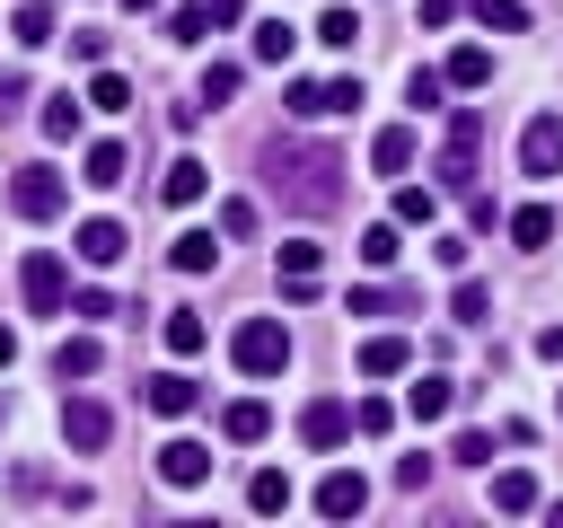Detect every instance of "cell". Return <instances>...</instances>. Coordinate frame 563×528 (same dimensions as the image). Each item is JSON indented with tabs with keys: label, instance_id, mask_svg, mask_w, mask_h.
I'll return each instance as SVG.
<instances>
[{
	"label": "cell",
	"instance_id": "cell-9",
	"mask_svg": "<svg viewBox=\"0 0 563 528\" xmlns=\"http://www.w3.org/2000/svg\"><path fill=\"white\" fill-rule=\"evenodd\" d=\"M317 510H325V519H361V510H369V475H361V466H334V475L317 484Z\"/></svg>",
	"mask_w": 563,
	"mask_h": 528
},
{
	"label": "cell",
	"instance_id": "cell-3",
	"mask_svg": "<svg viewBox=\"0 0 563 528\" xmlns=\"http://www.w3.org/2000/svg\"><path fill=\"white\" fill-rule=\"evenodd\" d=\"M475 141H484V114L457 106V114H449V150H440V185H449V194H475Z\"/></svg>",
	"mask_w": 563,
	"mask_h": 528
},
{
	"label": "cell",
	"instance_id": "cell-45",
	"mask_svg": "<svg viewBox=\"0 0 563 528\" xmlns=\"http://www.w3.org/2000/svg\"><path fill=\"white\" fill-rule=\"evenodd\" d=\"M0 414H9V405H0Z\"/></svg>",
	"mask_w": 563,
	"mask_h": 528
},
{
	"label": "cell",
	"instance_id": "cell-44",
	"mask_svg": "<svg viewBox=\"0 0 563 528\" xmlns=\"http://www.w3.org/2000/svg\"><path fill=\"white\" fill-rule=\"evenodd\" d=\"M132 9H150V0H132Z\"/></svg>",
	"mask_w": 563,
	"mask_h": 528
},
{
	"label": "cell",
	"instance_id": "cell-29",
	"mask_svg": "<svg viewBox=\"0 0 563 528\" xmlns=\"http://www.w3.org/2000/svg\"><path fill=\"white\" fill-rule=\"evenodd\" d=\"M88 106H97V114H123V106H132V79H123V70H97V79H88Z\"/></svg>",
	"mask_w": 563,
	"mask_h": 528
},
{
	"label": "cell",
	"instance_id": "cell-8",
	"mask_svg": "<svg viewBox=\"0 0 563 528\" xmlns=\"http://www.w3.org/2000/svg\"><path fill=\"white\" fill-rule=\"evenodd\" d=\"M343 431H352V405H343V396H308V405H299V440H308V449H334Z\"/></svg>",
	"mask_w": 563,
	"mask_h": 528
},
{
	"label": "cell",
	"instance_id": "cell-17",
	"mask_svg": "<svg viewBox=\"0 0 563 528\" xmlns=\"http://www.w3.org/2000/svg\"><path fill=\"white\" fill-rule=\"evenodd\" d=\"M369 167H378V176H405V167H413V123H387V132L369 141Z\"/></svg>",
	"mask_w": 563,
	"mask_h": 528
},
{
	"label": "cell",
	"instance_id": "cell-42",
	"mask_svg": "<svg viewBox=\"0 0 563 528\" xmlns=\"http://www.w3.org/2000/svg\"><path fill=\"white\" fill-rule=\"evenodd\" d=\"M9 106H26V79H18V70H0V114H9Z\"/></svg>",
	"mask_w": 563,
	"mask_h": 528
},
{
	"label": "cell",
	"instance_id": "cell-33",
	"mask_svg": "<svg viewBox=\"0 0 563 528\" xmlns=\"http://www.w3.org/2000/svg\"><path fill=\"white\" fill-rule=\"evenodd\" d=\"M475 26H493V35H519V26H528V0H475Z\"/></svg>",
	"mask_w": 563,
	"mask_h": 528
},
{
	"label": "cell",
	"instance_id": "cell-11",
	"mask_svg": "<svg viewBox=\"0 0 563 528\" xmlns=\"http://www.w3.org/2000/svg\"><path fill=\"white\" fill-rule=\"evenodd\" d=\"M70 246H79V264H114L132 238H123V220H106V211H97V220H79V229H70Z\"/></svg>",
	"mask_w": 563,
	"mask_h": 528
},
{
	"label": "cell",
	"instance_id": "cell-14",
	"mask_svg": "<svg viewBox=\"0 0 563 528\" xmlns=\"http://www.w3.org/2000/svg\"><path fill=\"white\" fill-rule=\"evenodd\" d=\"M158 475H167V484H202V475H211V449H202V440H185V431H176V440H167V449H158Z\"/></svg>",
	"mask_w": 563,
	"mask_h": 528
},
{
	"label": "cell",
	"instance_id": "cell-32",
	"mask_svg": "<svg viewBox=\"0 0 563 528\" xmlns=\"http://www.w3.org/2000/svg\"><path fill=\"white\" fill-rule=\"evenodd\" d=\"M211 26H220V18H211V0H185V9L167 18V35H176V44H202Z\"/></svg>",
	"mask_w": 563,
	"mask_h": 528
},
{
	"label": "cell",
	"instance_id": "cell-31",
	"mask_svg": "<svg viewBox=\"0 0 563 528\" xmlns=\"http://www.w3.org/2000/svg\"><path fill=\"white\" fill-rule=\"evenodd\" d=\"M246 502H255V510H290V475H282V466H255Z\"/></svg>",
	"mask_w": 563,
	"mask_h": 528
},
{
	"label": "cell",
	"instance_id": "cell-20",
	"mask_svg": "<svg viewBox=\"0 0 563 528\" xmlns=\"http://www.w3.org/2000/svg\"><path fill=\"white\" fill-rule=\"evenodd\" d=\"M537 502H545V493H537V475H528V466H501V475H493V510H510V519H519V510H537Z\"/></svg>",
	"mask_w": 563,
	"mask_h": 528
},
{
	"label": "cell",
	"instance_id": "cell-21",
	"mask_svg": "<svg viewBox=\"0 0 563 528\" xmlns=\"http://www.w3.org/2000/svg\"><path fill=\"white\" fill-rule=\"evenodd\" d=\"M79 114H88V97H70V88H53L35 123H44V141H70V132H79Z\"/></svg>",
	"mask_w": 563,
	"mask_h": 528
},
{
	"label": "cell",
	"instance_id": "cell-15",
	"mask_svg": "<svg viewBox=\"0 0 563 528\" xmlns=\"http://www.w3.org/2000/svg\"><path fill=\"white\" fill-rule=\"evenodd\" d=\"M449 405H457V387H449V378H440V370H422V378H413V387H405V414H413V422H440V414H449Z\"/></svg>",
	"mask_w": 563,
	"mask_h": 528
},
{
	"label": "cell",
	"instance_id": "cell-22",
	"mask_svg": "<svg viewBox=\"0 0 563 528\" xmlns=\"http://www.w3.org/2000/svg\"><path fill=\"white\" fill-rule=\"evenodd\" d=\"M158 194H167V202H202V194H211V167H202V158H176V167L158 176Z\"/></svg>",
	"mask_w": 563,
	"mask_h": 528
},
{
	"label": "cell",
	"instance_id": "cell-18",
	"mask_svg": "<svg viewBox=\"0 0 563 528\" xmlns=\"http://www.w3.org/2000/svg\"><path fill=\"white\" fill-rule=\"evenodd\" d=\"M79 185H97V194L123 185V141H88V150H79Z\"/></svg>",
	"mask_w": 563,
	"mask_h": 528
},
{
	"label": "cell",
	"instance_id": "cell-7",
	"mask_svg": "<svg viewBox=\"0 0 563 528\" xmlns=\"http://www.w3.org/2000/svg\"><path fill=\"white\" fill-rule=\"evenodd\" d=\"M106 431H114V414L97 396H62V440L70 449H106Z\"/></svg>",
	"mask_w": 563,
	"mask_h": 528
},
{
	"label": "cell",
	"instance_id": "cell-16",
	"mask_svg": "<svg viewBox=\"0 0 563 528\" xmlns=\"http://www.w3.org/2000/svg\"><path fill=\"white\" fill-rule=\"evenodd\" d=\"M220 431H229V440H238V449H255V440H264V431H273V405H264V396H238V405H229V414H220Z\"/></svg>",
	"mask_w": 563,
	"mask_h": 528
},
{
	"label": "cell",
	"instance_id": "cell-12",
	"mask_svg": "<svg viewBox=\"0 0 563 528\" xmlns=\"http://www.w3.org/2000/svg\"><path fill=\"white\" fill-rule=\"evenodd\" d=\"M97 370H106V343H97V334H62V343H53V378H62V387H70V378H97Z\"/></svg>",
	"mask_w": 563,
	"mask_h": 528
},
{
	"label": "cell",
	"instance_id": "cell-30",
	"mask_svg": "<svg viewBox=\"0 0 563 528\" xmlns=\"http://www.w3.org/2000/svg\"><path fill=\"white\" fill-rule=\"evenodd\" d=\"M431 220H440V202L422 185H396V229H431Z\"/></svg>",
	"mask_w": 563,
	"mask_h": 528
},
{
	"label": "cell",
	"instance_id": "cell-23",
	"mask_svg": "<svg viewBox=\"0 0 563 528\" xmlns=\"http://www.w3.org/2000/svg\"><path fill=\"white\" fill-rule=\"evenodd\" d=\"M440 70H449V88H484V79H493V53H484V44H457Z\"/></svg>",
	"mask_w": 563,
	"mask_h": 528
},
{
	"label": "cell",
	"instance_id": "cell-36",
	"mask_svg": "<svg viewBox=\"0 0 563 528\" xmlns=\"http://www.w3.org/2000/svg\"><path fill=\"white\" fill-rule=\"evenodd\" d=\"M167 352H176V361L202 352V317H194V308H167Z\"/></svg>",
	"mask_w": 563,
	"mask_h": 528
},
{
	"label": "cell",
	"instance_id": "cell-35",
	"mask_svg": "<svg viewBox=\"0 0 563 528\" xmlns=\"http://www.w3.org/2000/svg\"><path fill=\"white\" fill-rule=\"evenodd\" d=\"M484 308H493L484 282H457V290H449V317H457V326H484Z\"/></svg>",
	"mask_w": 563,
	"mask_h": 528
},
{
	"label": "cell",
	"instance_id": "cell-24",
	"mask_svg": "<svg viewBox=\"0 0 563 528\" xmlns=\"http://www.w3.org/2000/svg\"><path fill=\"white\" fill-rule=\"evenodd\" d=\"M510 246H554V211L545 202H519L510 211Z\"/></svg>",
	"mask_w": 563,
	"mask_h": 528
},
{
	"label": "cell",
	"instance_id": "cell-39",
	"mask_svg": "<svg viewBox=\"0 0 563 528\" xmlns=\"http://www.w3.org/2000/svg\"><path fill=\"white\" fill-rule=\"evenodd\" d=\"M246 229H255V202L229 194V202H220V238H246Z\"/></svg>",
	"mask_w": 563,
	"mask_h": 528
},
{
	"label": "cell",
	"instance_id": "cell-19",
	"mask_svg": "<svg viewBox=\"0 0 563 528\" xmlns=\"http://www.w3.org/2000/svg\"><path fill=\"white\" fill-rule=\"evenodd\" d=\"M361 370H369V378H396V370H413V343H405V334H369V343H361Z\"/></svg>",
	"mask_w": 563,
	"mask_h": 528
},
{
	"label": "cell",
	"instance_id": "cell-4",
	"mask_svg": "<svg viewBox=\"0 0 563 528\" xmlns=\"http://www.w3.org/2000/svg\"><path fill=\"white\" fill-rule=\"evenodd\" d=\"M18 290H26L35 317H62V299H70V264H62L53 246H35V255L18 264Z\"/></svg>",
	"mask_w": 563,
	"mask_h": 528
},
{
	"label": "cell",
	"instance_id": "cell-6",
	"mask_svg": "<svg viewBox=\"0 0 563 528\" xmlns=\"http://www.w3.org/2000/svg\"><path fill=\"white\" fill-rule=\"evenodd\" d=\"M9 202H18L26 220H53V211L70 202V185H62V167H18V185H9Z\"/></svg>",
	"mask_w": 563,
	"mask_h": 528
},
{
	"label": "cell",
	"instance_id": "cell-1",
	"mask_svg": "<svg viewBox=\"0 0 563 528\" xmlns=\"http://www.w3.org/2000/svg\"><path fill=\"white\" fill-rule=\"evenodd\" d=\"M264 176H273L282 202L308 211V220L343 202V150H325V141H264Z\"/></svg>",
	"mask_w": 563,
	"mask_h": 528
},
{
	"label": "cell",
	"instance_id": "cell-26",
	"mask_svg": "<svg viewBox=\"0 0 563 528\" xmlns=\"http://www.w3.org/2000/svg\"><path fill=\"white\" fill-rule=\"evenodd\" d=\"M9 35H18V44H53V9H44V0H18Z\"/></svg>",
	"mask_w": 563,
	"mask_h": 528
},
{
	"label": "cell",
	"instance_id": "cell-38",
	"mask_svg": "<svg viewBox=\"0 0 563 528\" xmlns=\"http://www.w3.org/2000/svg\"><path fill=\"white\" fill-rule=\"evenodd\" d=\"M396 255H405V246H396V220H378V229H369V238H361V264H378V273H387V264H396Z\"/></svg>",
	"mask_w": 563,
	"mask_h": 528
},
{
	"label": "cell",
	"instance_id": "cell-40",
	"mask_svg": "<svg viewBox=\"0 0 563 528\" xmlns=\"http://www.w3.org/2000/svg\"><path fill=\"white\" fill-rule=\"evenodd\" d=\"M387 422H396L387 396H361V405H352V431H387Z\"/></svg>",
	"mask_w": 563,
	"mask_h": 528
},
{
	"label": "cell",
	"instance_id": "cell-41",
	"mask_svg": "<svg viewBox=\"0 0 563 528\" xmlns=\"http://www.w3.org/2000/svg\"><path fill=\"white\" fill-rule=\"evenodd\" d=\"M537 361H563V326H537Z\"/></svg>",
	"mask_w": 563,
	"mask_h": 528
},
{
	"label": "cell",
	"instance_id": "cell-34",
	"mask_svg": "<svg viewBox=\"0 0 563 528\" xmlns=\"http://www.w3.org/2000/svg\"><path fill=\"white\" fill-rule=\"evenodd\" d=\"M352 35H361V18H352V9L334 0V9L317 18V44H334V53H352Z\"/></svg>",
	"mask_w": 563,
	"mask_h": 528
},
{
	"label": "cell",
	"instance_id": "cell-43",
	"mask_svg": "<svg viewBox=\"0 0 563 528\" xmlns=\"http://www.w3.org/2000/svg\"><path fill=\"white\" fill-rule=\"evenodd\" d=\"M9 361H18V334H9V326H0V370H9Z\"/></svg>",
	"mask_w": 563,
	"mask_h": 528
},
{
	"label": "cell",
	"instance_id": "cell-28",
	"mask_svg": "<svg viewBox=\"0 0 563 528\" xmlns=\"http://www.w3.org/2000/svg\"><path fill=\"white\" fill-rule=\"evenodd\" d=\"M238 79H246L238 62H211V70H202V88H194V106H229V97H238Z\"/></svg>",
	"mask_w": 563,
	"mask_h": 528
},
{
	"label": "cell",
	"instance_id": "cell-2",
	"mask_svg": "<svg viewBox=\"0 0 563 528\" xmlns=\"http://www.w3.org/2000/svg\"><path fill=\"white\" fill-rule=\"evenodd\" d=\"M229 361H238L246 378H282V370H290V326H282V317H246V326L229 334Z\"/></svg>",
	"mask_w": 563,
	"mask_h": 528
},
{
	"label": "cell",
	"instance_id": "cell-10",
	"mask_svg": "<svg viewBox=\"0 0 563 528\" xmlns=\"http://www.w3.org/2000/svg\"><path fill=\"white\" fill-rule=\"evenodd\" d=\"M290 106L299 114H343V106H361V79H290Z\"/></svg>",
	"mask_w": 563,
	"mask_h": 528
},
{
	"label": "cell",
	"instance_id": "cell-13",
	"mask_svg": "<svg viewBox=\"0 0 563 528\" xmlns=\"http://www.w3.org/2000/svg\"><path fill=\"white\" fill-rule=\"evenodd\" d=\"M141 396H150V414H167V422H176V414H194V405H202V387H194V378H185V370H158V378H150V387H141Z\"/></svg>",
	"mask_w": 563,
	"mask_h": 528
},
{
	"label": "cell",
	"instance_id": "cell-27",
	"mask_svg": "<svg viewBox=\"0 0 563 528\" xmlns=\"http://www.w3.org/2000/svg\"><path fill=\"white\" fill-rule=\"evenodd\" d=\"M290 44H299L290 18H264V26H255V62H290Z\"/></svg>",
	"mask_w": 563,
	"mask_h": 528
},
{
	"label": "cell",
	"instance_id": "cell-37",
	"mask_svg": "<svg viewBox=\"0 0 563 528\" xmlns=\"http://www.w3.org/2000/svg\"><path fill=\"white\" fill-rule=\"evenodd\" d=\"M440 88H449V70H422V62L405 70V106H440Z\"/></svg>",
	"mask_w": 563,
	"mask_h": 528
},
{
	"label": "cell",
	"instance_id": "cell-5",
	"mask_svg": "<svg viewBox=\"0 0 563 528\" xmlns=\"http://www.w3.org/2000/svg\"><path fill=\"white\" fill-rule=\"evenodd\" d=\"M519 176H563V114H528L519 123Z\"/></svg>",
	"mask_w": 563,
	"mask_h": 528
},
{
	"label": "cell",
	"instance_id": "cell-25",
	"mask_svg": "<svg viewBox=\"0 0 563 528\" xmlns=\"http://www.w3.org/2000/svg\"><path fill=\"white\" fill-rule=\"evenodd\" d=\"M167 255H176V273H211V264H220V246H211V229H185V238H176Z\"/></svg>",
	"mask_w": 563,
	"mask_h": 528
}]
</instances>
